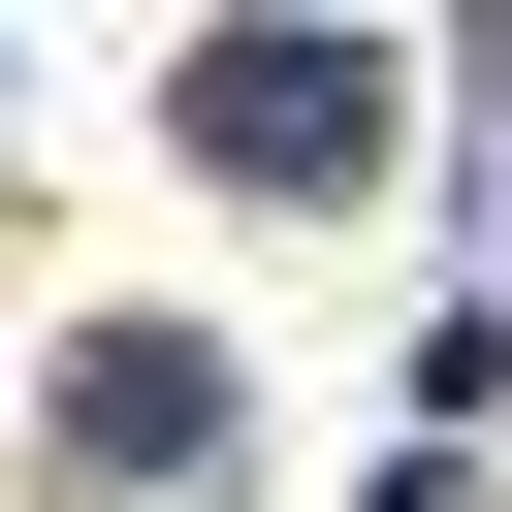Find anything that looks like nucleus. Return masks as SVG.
Segmentation results:
<instances>
[{
	"label": "nucleus",
	"instance_id": "obj_1",
	"mask_svg": "<svg viewBox=\"0 0 512 512\" xmlns=\"http://www.w3.org/2000/svg\"><path fill=\"white\" fill-rule=\"evenodd\" d=\"M192 96H224V160H352V128H384V96L320 64V32H256V64H192Z\"/></svg>",
	"mask_w": 512,
	"mask_h": 512
}]
</instances>
